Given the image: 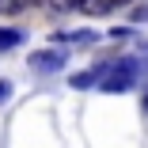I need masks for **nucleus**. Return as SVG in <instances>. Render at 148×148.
<instances>
[{"label": "nucleus", "instance_id": "1", "mask_svg": "<svg viewBox=\"0 0 148 148\" xmlns=\"http://www.w3.org/2000/svg\"><path fill=\"white\" fill-rule=\"evenodd\" d=\"M144 80V61L140 57H118L110 65V72L103 76L99 91L106 95H125V91H137V84Z\"/></svg>", "mask_w": 148, "mask_h": 148}, {"label": "nucleus", "instance_id": "7", "mask_svg": "<svg viewBox=\"0 0 148 148\" xmlns=\"http://www.w3.org/2000/svg\"><path fill=\"white\" fill-rule=\"evenodd\" d=\"M46 8L53 19H65L69 12H76V0H46Z\"/></svg>", "mask_w": 148, "mask_h": 148}, {"label": "nucleus", "instance_id": "3", "mask_svg": "<svg viewBox=\"0 0 148 148\" xmlns=\"http://www.w3.org/2000/svg\"><path fill=\"white\" fill-rule=\"evenodd\" d=\"M103 34L95 31V27H76V31H49V46H95Z\"/></svg>", "mask_w": 148, "mask_h": 148}, {"label": "nucleus", "instance_id": "10", "mask_svg": "<svg viewBox=\"0 0 148 148\" xmlns=\"http://www.w3.org/2000/svg\"><path fill=\"white\" fill-rule=\"evenodd\" d=\"M129 19H133V27H144V23H148V4H137V8L129 12Z\"/></svg>", "mask_w": 148, "mask_h": 148}, {"label": "nucleus", "instance_id": "2", "mask_svg": "<svg viewBox=\"0 0 148 148\" xmlns=\"http://www.w3.org/2000/svg\"><path fill=\"white\" fill-rule=\"evenodd\" d=\"M72 61V49L69 46H46V49H34L27 57V69L34 76H61Z\"/></svg>", "mask_w": 148, "mask_h": 148}, {"label": "nucleus", "instance_id": "8", "mask_svg": "<svg viewBox=\"0 0 148 148\" xmlns=\"http://www.w3.org/2000/svg\"><path fill=\"white\" fill-rule=\"evenodd\" d=\"M27 12V0H0V19H15Z\"/></svg>", "mask_w": 148, "mask_h": 148}, {"label": "nucleus", "instance_id": "6", "mask_svg": "<svg viewBox=\"0 0 148 148\" xmlns=\"http://www.w3.org/2000/svg\"><path fill=\"white\" fill-rule=\"evenodd\" d=\"M76 12L80 15H106L110 4H106V0H76Z\"/></svg>", "mask_w": 148, "mask_h": 148}, {"label": "nucleus", "instance_id": "5", "mask_svg": "<svg viewBox=\"0 0 148 148\" xmlns=\"http://www.w3.org/2000/svg\"><path fill=\"white\" fill-rule=\"evenodd\" d=\"M23 42H27V31H23V27L0 23V57H4V53H12V49H19Z\"/></svg>", "mask_w": 148, "mask_h": 148}, {"label": "nucleus", "instance_id": "11", "mask_svg": "<svg viewBox=\"0 0 148 148\" xmlns=\"http://www.w3.org/2000/svg\"><path fill=\"white\" fill-rule=\"evenodd\" d=\"M12 91H15V87H12V80H4V76H0V103H8V99H12Z\"/></svg>", "mask_w": 148, "mask_h": 148}, {"label": "nucleus", "instance_id": "12", "mask_svg": "<svg viewBox=\"0 0 148 148\" xmlns=\"http://www.w3.org/2000/svg\"><path fill=\"white\" fill-rule=\"evenodd\" d=\"M106 4H110V12H114V8H122V4H133V0H106Z\"/></svg>", "mask_w": 148, "mask_h": 148}, {"label": "nucleus", "instance_id": "4", "mask_svg": "<svg viewBox=\"0 0 148 148\" xmlns=\"http://www.w3.org/2000/svg\"><path fill=\"white\" fill-rule=\"evenodd\" d=\"M110 65H114V61H99V65H91V69L72 72V76H69V87H72V91H91V87H99L103 76L110 72Z\"/></svg>", "mask_w": 148, "mask_h": 148}, {"label": "nucleus", "instance_id": "13", "mask_svg": "<svg viewBox=\"0 0 148 148\" xmlns=\"http://www.w3.org/2000/svg\"><path fill=\"white\" fill-rule=\"evenodd\" d=\"M38 4H46V0H27V8H38Z\"/></svg>", "mask_w": 148, "mask_h": 148}, {"label": "nucleus", "instance_id": "9", "mask_svg": "<svg viewBox=\"0 0 148 148\" xmlns=\"http://www.w3.org/2000/svg\"><path fill=\"white\" fill-rule=\"evenodd\" d=\"M137 31H133V27H110V31H106V38L110 42H129Z\"/></svg>", "mask_w": 148, "mask_h": 148}]
</instances>
